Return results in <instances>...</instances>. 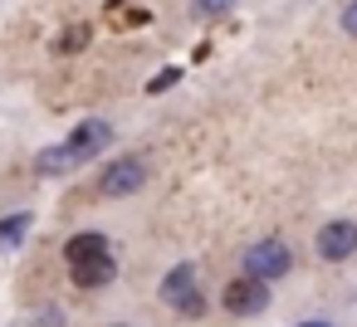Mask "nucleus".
<instances>
[{
    "instance_id": "obj_9",
    "label": "nucleus",
    "mask_w": 357,
    "mask_h": 327,
    "mask_svg": "<svg viewBox=\"0 0 357 327\" xmlns=\"http://www.w3.org/2000/svg\"><path fill=\"white\" fill-rule=\"evenodd\" d=\"M84 45H89V25H74V30H64V35H59V45H54V49H59V54H79Z\"/></svg>"
},
{
    "instance_id": "obj_4",
    "label": "nucleus",
    "mask_w": 357,
    "mask_h": 327,
    "mask_svg": "<svg viewBox=\"0 0 357 327\" xmlns=\"http://www.w3.org/2000/svg\"><path fill=\"white\" fill-rule=\"evenodd\" d=\"M289 264H294V254H289L284 239H259V244L245 249V273H255V278H264V283H269V278H284Z\"/></svg>"
},
{
    "instance_id": "obj_8",
    "label": "nucleus",
    "mask_w": 357,
    "mask_h": 327,
    "mask_svg": "<svg viewBox=\"0 0 357 327\" xmlns=\"http://www.w3.org/2000/svg\"><path fill=\"white\" fill-rule=\"evenodd\" d=\"M25 234H30V215H6V220H0V244H6V249H15Z\"/></svg>"
},
{
    "instance_id": "obj_5",
    "label": "nucleus",
    "mask_w": 357,
    "mask_h": 327,
    "mask_svg": "<svg viewBox=\"0 0 357 327\" xmlns=\"http://www.w3.org/2000/svg\"><path fill=\"white\" fill-rule=\"evenodd\" d=\"M220 303H225L230 317H255V312L269 308V283L255 278V273H245V278H235V283L220 293Z\"/></svg>"
},
{
    "instance_id": "obj_10",
    "label": "nucleus",
    "mask_w": 357,
    "mask_h": 327,
    "mask_svg": "<svg viewBox=\"0 0 357 327\" xmlns=\"http://www.w3.org/2000/svg\"><path fill=\"white\" fill-rule=\"evenodd\" d=\"M235 6V0H196L191 6V15H201V20H215V15H225Z\"/></svg>"
},
{
    "instance_id": "obj_12",
    "label": "nucleus",
    "mask_w": 357,
    "mask_h": 327,
    "mask_svg": "<svg viewBox=\"0 0 357 327\" xmlns=\"http://www.w3.org/2000/svg\"><path fill=\"white\" fill-rule=\"evenodd\" d=\"M342 30H347V35H357V0H352V6L342 10Z\"/></svg>"
},
{
    "instance_id": "obj_2",
    "label": "nucleus",
    "mask_w": 357,
    "mask_h": 327,
    "mask_svg": "<svg viewBox=\"0 0 357 327\" xmlns=\"http://www.w3.org/2000/svg\"><path fill=\"white\" fill-rule=\"evenodd\" d=\"M108 142H113V127H108V122H79L74 137L59 142V147H45V152L35 157V166H40L45 176H54V171H69L74 161H89V157L103 152Z\"/></svg>"
},
{
    "instance_id": "obj_13",
    "label": "nucleus",
    "mask_w": 357,
    "mask_h": 327,
    "mask_svg": "<svg viewBox=\"0 0 357 327\" xmlns=\"http://www.w3.org/2000/svg\"><path fill=\"white\" fill-rule=\"evenodd\" d=\"M303 327H328V322H303Z\"/></svg>"
},
{
    "instance_id": "obj_7",
    "label": "nucleus",
    "mask_w": 357,
    "mask_h": 327,
    "mask_svg": "<svg viewBox=\"0 0 357 327\" xmlns=\"http://www.w3.org/2000/svg\"><path fill=\"white\" fill-rule=\"evenodd\" d=\"M142 181H147V166L142 161H113L103 176H98V191L103 196H132V191H142Z\"/></svg>"
},
{
    "instance_id": "obj_3",
    "label": "nucleus",
    "mask_w": 357,
    "mask_h": 327,
    "mask_svg": "<svg viewBox=\"0 0 357 327\" xmlns=\"http://www.w3.org/2000/svg\"><path fill=\"white\" fill-rule=\"evenodd\" d=\"M162 298H167L181 317H201V312H206V298H201V288H196V264H176V269L167 273V283H162Z\"/></svg>"
},
{
    "instance_id": "obj_1",
    "label": "nucleus",
    "mask_w": 357,
    "mask_h": 327,
    "mask_svg": "<svg viewBox=\"0 0 357 327\" xmlns=\"http://www.w3.org/2000/svg\"><path fill=\"white\" fill-rule=\"evenodd\" d=\"M64 259H69V273H74V283H79V288H103V283L118 273L113 244H108L98 230L74 234V239L64 244Z\"/></svg>"
},
{
    "instance_id": "obj_11",
    "label": "nucleus",
    "mask_w": 357,
    "mask_h": 327,
    "mask_svg": "<svg viewBox=\"0 0 357 327\" xmlns=\"http://www.w3.org/2000/svg\"><path fill=\"white\" fill-rule=\"evenodd\" d=\"M176 79H181V69H162V74H157V79L147 83V93H167V88H172Z\"/></svg>"
},
{
    "instance_id": "obj_6",
    "label": "nucleus",
    "mask_w": 357,
    "mask_h": 327,
    "mask_svg": "<svg viewBox=\"0 0 357 327\" xmlns=\"http://www.w3.org/2000/svg\"><path fill=\"white\" fill-rule=\"evenodd\" d=\"M318 254H323L328 264L352 259V254H357V225H352V220H333V225H323V230H318Z\"/></svg>"
}]
</instances>
